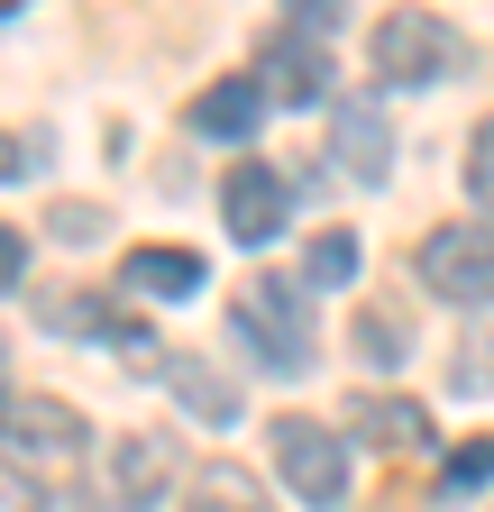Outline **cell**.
<instances>
[{
    "mask_svg": "<svg viewBox=\"0 0 494 512\" xmlns=\"http://www.w3.org/2000/svg\"><path fill=\"white\" fill-rule=\"evenodd\" d=\"M266 448H275L284 485L312 503V512H330V503L348 494V448H339V430H321V421L284 412V421H266Z\"/></svg>",
    "mask_w": 494,
    "mask_h": 512,
    "instance_id": "3",
    "label": "cell"
},
{
    "mask_svg": "<svg viewBox=\"0 0 494 512\" xmlns=\"http://www.w3.org/2000/svg\"><path fill=\"white\" fill-rule=\"evenodd\" d=\"M220 220H229V238H238V247H266V238H284V220H293V183H284L266 156L229 165V183H220Z\"/></svg>",
    "mask_w": 494,
    "mask_h": 512,
    "instance_id": "6",
    "label": "cell"
},
{
    "mask_svg": "<svg viewBox=\"0 0 494 512\" xmlns=\"http://www.w3.org/2000/svg\"><path fill=\"white\" fill-rule=\"evenodd\" d=\"M55 238H101V211H83V202H65V211H55Z\"/></svg>",
    "mask_w": 494,
    "mask_h": 512,
    "instance_id": "21",
    "label": "cell"
},
{
    "mask_svg": "<svg viewBox=\"0 0 494 512\" xmlns=\"http://www.w3.org/2000/svg\"><path fill=\"white\" fill-rule=\"evenodd\" d=\"M458 64H467V46L430 19V10H394L376 28V83H403L412 92V83H449Z\"/></svg>",
    "mask_w": 494,
    "mask_h": 512,
    "instance_id": "5",
    "label": "cell"
},
{
    "mask_svg": "<svg viewBox=\"0 0 494 512\" xmlns=\"http://www.w3.org/2000/svg\"><path fill=\"white\" fill-rule=\"evenodd\" d=\"M229 330L257 348L275 375H302L321 357V330H312V302H302V284L293 275H257V284H238V302H229Z\"/></svg>",
    "mask_w": 494,
    "mask_h": 512,
    "instance_id": "1",
    "label": "cell"
},
{
    "mask_svg": "<svg viewBox=\"0 0 494 512\" xmlns=\"http://www.w3.org/2000/svg\"><path fill=\"white\" fill-rule=\"evenodd\" d=\"M156 494H165V439H147V430L110 439L92 467V512H147Z\"/></svg>",
    "mask_w": 494,
    "mask_h": 512,
    "instance_id": "7",
    "label": "cell"
},
{
    "mask_svg": "<svg viewBox=\"0 0 494 512\" xmlns=\"http://www.w3.org/2000/svg\"><path fill=\"white\" fill-rule=\"evenodd\" d=\"M119 275H129V293H156V302H193L211 284V266H202L193 247H129Z\"/></svg>",
    "mask_w": 494,
    "mask_h": 512,
    "instance_id": "11",
    "label": "cell"
},
{
    "mask_svg": "<svg viewBox=\"0 0 494 512\" xmlns=\"http://www.w3.org/2000/svg\"><path fill=\"white\" fill-rule=\"evenodd\" d=\"M165 384H174V403L193 412V421H211V430H220V421H238V394H229V384H220L202 357H174V366H165Z\"/></svg>",
    "mask_w": 494,
    "mask_h": 512,
    "instance_id": "14",
    "label": "cell"
},
{
    "mask_svg": "<svg viewBox=\"0 0 494 512\" xmlns=\"http://www.w3.org/2000/svg\"><path fill=\"white\" fill-rule=\"evenodd\" d=\"M458 174H467V192H476V211L494 220V110L476 119V138H467V165H458Z\"/></svg>",
    "mask_w": 494,
    "mask_h": 512,
    "instance_id": "18",
    "label": "cell"
},
{
    "mask_svg": "<svg viewBox=\"0 0 494 512\" xmlns=\"http://www.w3.org/2000/svg\"><path fill=\"white\" fill-rule=\"evenodd\" d=\"M46 320H55V330H74V339H92V348H110V357L156 366V330H147V320H129V311H110V293H55Z\"/></svg>",
    "mask_w": 494,
    "mask_h": 512,
    "instance_id": "9",
    "label": "cell"
},
{
    "mask_svg": "<svg viewBox=\"0 0 494 512\" xmlns=\"http://www.w3.org/2000/svg\"><path fill=\"white\" fill-rule=\"evenodd\" d=\"M412 275L440 293V302H494V229H485V220L430 229L421 256H412Z\"/></svg>",
    "mask_w": 494,
    "mask_h": 512,
    "instance_id": "4",
    "label": "cell"
},
{
    "mask_svg": "<svg viewBox=\"0 0 494 512\" xmlns=\"http://www.w3.org/2000/svg\"><path fill=\"white\" fill-rule=\"evenodd\" d=\"M0 403H10V394H0Z\"/></svg>",
    "mask_w": 494,
    "mask_h": 512,
    "instance_id": "23",
    "label": "cell"
},
{
    "mask_svg": "<svg viewBox=\"0 0 494 512\" xmlns=\"http://www.w3.org/2000/svg\"><path fill=\"white\" fill-rule=\"evenodd\" d=\"M83 448H92V430H83L74 403H55V394H10L0 403V458L19 476H74Z\"/></svg>",
    "mask_w": 494,
    "mask_h": 512,
    "instance_id": "2",
    "label": "cell"
},
{
    "mask_svg": "<svg viewBox=\"0 0 494 512\" xmlns=\"http://www.w3.org/2000/svg\"><path fill=\"white\" fill-rule=\"evenodd\" d=\"M183 512H275V503H266V485L247 476L238 458H211V467H193V494H183Z\"/></svg>",
    "mask_w": 494,
    "mask_h": 512,
    "instance_id": "13",
    "label": "cell"
},
{
    "mask_svg": "<svg viewBox=\"0 0 494 512\" xmlns=\"http://www.w3.org/2000/svg\"><path fill=\"white\" fill-rule=\"evenodd\" d=\"M366 439H385V448H430V412L421 403H385V394H357V412H348Z\"/></svg>",
    "mask_w": 494,
    "mask_h": 512,
    "instance_id": "15",
    "label": "cell"
},
{
    "mask_svg": "<svg viewBox=\"0 0 494 512\" xmlns=\"http://www.w3.org/2000/svg\"><path fill=\"white\" fill-rule=\"evenodd\" d=\"M284 10H293V28H302V37H321V28H339L348 0H284Z\"/></svg>",
    "mask_w": 494,
    "mask_h": 512,
    "instance_id": "20",
    "label": "cell"
},
{
    "mask_svg": "<svg viewBox=\"0 0 494 512\" xmlns=\"http://www.w3.org/2000/svg\"><path fill=\"white\" fill-rule=\"evenodd\" d=\"M440 485H449V494L494 485V430H476V439H458V448H449V458H440Z\"/></svg>",
    "mask_w": 494,
    "mask_h": 512,
    "instance_id": "16",
    "label": "cell"
},
{
    "mask_svg": "<svg viewBox=\"0 0 494 512\" xmlns=\"http://www.w3.org/2000/svg\"><path fill=\"white\" fill-rule=\"evenodd\" d=\"M302 284H357V238H348V229L312 238V256H302Z\"/></svg>",
    "mask_w": 494,
    "mask_h": 512,
    "instance_id": "17",
    "label": "cell"
},
{
    "mask_svg": "<svg viewBox=\"0 0 494 512\" xmlns=\"http://www.w3.org/2000/svg\"><path fill=\"white\" fill-rule=\"evenodd\" d=\"M257 119H266V83H247V74H229V83H211L193 101V128H202V138H247Z\"/></svg>",
    "mask_w": 494,
    "mask_h": 512,
    "instance_id": "12",
    "label": "cell"
},
{
    "mask_svg": "<svg viewBox=\"0 0 494 512\" xmlns=\"http://www.w3.org/2000/svg\"><path fill=\"white\" fill-rule=\"evenodd\" d=\"M284 110H312L321 101V83H330V55H321V37H302V28H275L266 37V74H257Z\"/></svg>",
    "mask_w": 494,
    "mask_h": 512,
    "instance_id": "10",
    "label": "cell"
},
{
    "mask_svg": "<svg viewBox=\"0 0 494 512\" xmlns=\"http://www.w3.org/2000/svg\"><path fill=\"white\" fill-rule=\"evenodd\" d=\"M19 174H28V147H19V138H0V183H19Z\"/></svg>",
    "mask_w": 494,
    "mask_h": 512,
    "instance_id": "22",
    "label": "cell"
},
{
    "mask_svg": "<svg viewBox=\"0 0 494 512\" xmlns=\"http://www.w3.org/2000/svg\"><path fill=\"white\" fill-rule=\"evenodd\" d=\"M28 275V229H10V220H0V293H10Z\"/></svg>",
    "mask_w": 494,
    "mask_h": 512,
    "instance_id": "19",
    "label": "cell"
},
{
    "mask_svg": "<svg viewBox=\"0 0 494 512\" xmlns=\"http://www.w3.org/2000/svg\"><path fill=\"white\" fill-rule=\"evenodd\" d=\"M330 156L348 183H385L394 174V128H385V101L376 92H339L330 110Z\"/></svg>",
    "mask_w": 494,
    "mask_h": 512,
    "instance_id": "8",
    "label": "cell"
}]
</instances>
